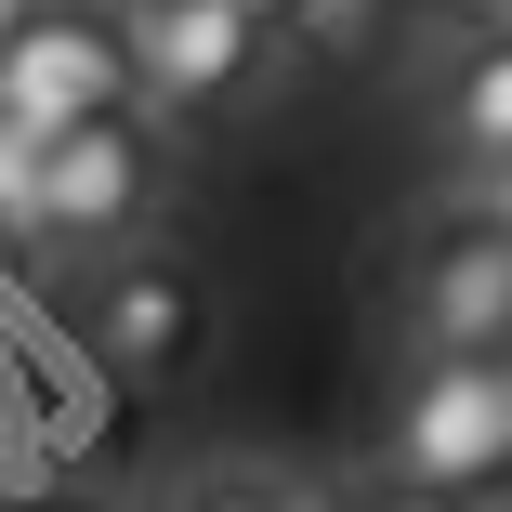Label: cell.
<instances>
[{"label": "cell", "mask_w": 512, "mask_h": 512, "mask_svg": "<svg viewBox=\"0 0 512 512\" xmlns=\"http://www.w3.org/2000/svg\"><path fill=\"white\" fill-rule=\"evenodd\" d=\"M512 460V368L499 355H421V381H407L394 407V473L407 486H499Z\"/></svg>", "instance_id": "obj_4"}, {"label": "cell", "mask_w": 512, "mask_h": 512, "mask_svg": "<svg viewBox=\"0 0 512 512\" xmlns=\"http://www.w3.org/2000/svg\"><path fill=\"white\" fill-rule=\"evenodd\" d=\"M14 512H92V499H66V486H40V499H14Z\"/></svg>", "instance_id": "obj_12"}, {"label": "cell", "mask_w": 512, "mask_h": 512, "mask_svg": "<svg viewBox=\"0 0 512 512\" xmlns=\"http://www.w3.org/2000/svg\"><path fill=\"white\" fill-rule=\"evenodd\" d=\"M145 197H158V132H145V106H106V119L40 132V171H27V224H40V237L92 250V237H119Z\"/></svg>", "instance_id": "obj_3"}, {"label": "cell", "mask_w": 512, "mask_h": 512, "mask_svg": "<svg viewBox=\"0 0 512 512\" xmlns=\"http://www.w3.org/2000/svg\"><path fill=\"white\" fill-rule=\"evenodd\" d=\"M27 171H40V132L0 119V224H27Z\"/></svg>", "instance_id": "obj_10"}, {"label": "cell", "mask_w": 512, "mask_h": 512, "mask_svg": "<svg viewBox=\"0 0 512 512\" xmlns=\"http://www.w3.org/2000/svg\"><path fill=\"white\" fill-rule=\"evenodd\" d=\"M0 302H14V250H0Z\"/></svg>", "instance_id": "obj_14"}, {"label": "cell", "mask_w": 512, "mask_h": 512, "mask_svg": "<svg viewBox=\"0 0 512 512\" xmlns=\"http://www.w3.org/2000/svg\"><path fill=\"white\" fill-rule=\"evenodd\" d=\"M171 512H302V499H289V486H263V473H197Z\"/></svg>", "instance_id": "obj_9"}, {"label": "cell", "mask_w": 512, "mask_h": 512, "mask_svg": "<svg viewBox=\"0 0 512 512\" xmlns=\"http://www.w3.org/2000/svg\"><path fill=\"white\" fill-rule=\"evenodd\" d=\"M14 27H27V0H0V40H14Z\"/></svg>", "instance_id": "obj_13"}, {"label": "cell", "mask_w": 512, "mask_h": 512, "mask_svg": "<svg viewBox=\"0 0 512 512\" xmlns=\"http://www.w3.org/2000/svg\"><path fill=\"white\" fill-rule=\"evenodd\" d=\"M342 512H460L447 486H381V499H342Z\"/></svg>", "instance_id": "obj_11"}, {"label": "cell", "mask_w": 512, "mask_h": 512, "mask_svg": "<svg viewBox=\"0 0 512 512\" xmlns=\"http://www.w3.org/2000/svg\"><path fill=\"white\" fill-rule=\"evenodd\" d=\"M434 119H447V171H499V158H512V53H499V40H460V53H447Z\"/></svg>", "instance_id": "obj_7"}, {"label": "cell", "mask_w": 512, "mask_h": 512, "mask_svg": "<svg viewBox=\"0 0 512 512\" xmlns=\"http://www.w3.org/2000/svg\"><path fill=\"white\" fill-rule=\"evenodd\" d=\"M119 40H132V92H158V106H184V119L237 106V92L276 66V27L250 14V0H132Z\"/></svg>", "instance_id": "obj_2"}, {"label": "cell", "mask_w": 512, "mask_h": 512, "mask_svg": "<svg viewBox=\"0 0 512 512\" xmlns=\"http://www.w3.org/2000/svg\"><path fill=\"white\" fill-rule=\"evenodd\" d=\"M407 316H421V355H512V237L486 197H447Z\"/></svg>", "instance_id": "obj_5"}, {"label": "cell", "mask_w": 512, "mask_h": 512, "mask_svg": "<svg viewBox=\"0 0 512 512\" xmlns=\"http://www.w3.org/2000/svg\"><path fill=\"white\" fill-rule=\"evenodd\" d=\"M276 53L289 66H368L381 53V27H394V0H276Z\"/></svg>", "instance_id": "obj_8"}, {"label": "cell", "mask_w": 512, "mask_h": 512, "mask_svg": "<svg viewBox=\"0 0 512 512\" xmlns=\"http://www.w3.org/2000/svg\"><path fill=\"white\" fill-rule=\"evenodd\" d=\"M106 106H145L119 14H92V0H27V27L0 40V119L66 132V119H106Z\"/></svg>", "instance_id": "obj_1"}, {"label": "cell", "mask_w": 512, "mask_h": 512, "mask_svg": "<svg viewBox=\"0 0 512 512\" xmlns=\"http://www.w3.org/2000/svg\"><path fill=\"white\" fill-rule=\"evenodd\" d=\"M197 342H211V289H197L184 263H119L106 289H92V355H106L119 381H171Z\"/></svg>", "instance_id": "obj_6"}]
</instances>
